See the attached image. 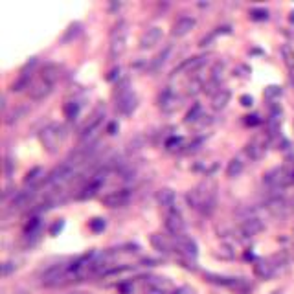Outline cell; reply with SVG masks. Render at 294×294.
Here are the masks:
<instances>
[{
    "label": "cell",
    "instance_id": "1",
    "mask_svg": "<svg viewBox=\"0 0 294 294\" xmlns=\"http://www.w3.org/2000/svg\"><path fill=\"white\" fill-rule=\"evenodd\" d=\"M190 206L195 209H202L204 214H209L215 206V184L206 180L201 182L199 186H195L193 190H190L186 195Z\"/></svg>",
    "mask_w": 294,
    "mask_h": 294
},
{
    "label": "cell",
    "instance_id": "2",
    "mask_svg": "<svg viewBox=\"0 0 294 294\" xmlns=\"http://www.w3.org/2000/svg\"><path fill=\"white\" fill-rule=\"evenodd\" d=\"M39 138H40V143H43V147H45L46 151H48L50 155H55L68 138L67 125H62V123L46 125L45 129L40 131Z\"/></svg>",
    "mask_w": 294,
    "mask_h": 294
},
{
    "label": "cell",
    "instance_id": "3",
    "mask_svg": "<svg viewBox=\"0 0 294 294\" xmlns=\"http://www.w3.org/2000/svg\"><path fill=\"white\" fill-rule=\"evenodd\" d=\"M127 23L120 20L118 24H114L109 33V57L118 59L125 54L127 50Z\"/></svg>",
    "mask_w": 294,
    "mask_h": 294
},
{
    "label": "cell",
    "instance_id": "4",
    "mask_svg": "<svg viewBox=\"0 0 294 294\" xmlns=\"http://www.w3.org/2000/svg\"><path fill=\"white\" fill-rule=\"evenodd\" d=\"M136 105H138V98H136V94L131 90L129 83L125 81L123 87L116 90V109L120 114L123 116H129L136 111Z\"/></svg>",
    "mask_w": 294,
    "mask_h": 294
},
{
    "label": "cell",
    "instance_id": "5",
    "mask_svg": "<svg viewBox=\"0 0 294 294\" xmlns=\"http://www.w3.org/2000/svg\"><path fill=\"white\" fill-rule=\"evenodd\" d=\"M292 173L294 171H289L287 167H274L263 175V184L272 192H278L289 182H292Z\"/></svg>",
    "mask_w": 294,
    "mask_h": 294
},
{
    "label": "cell",
    "instance_id": "6",
    "mask_svg": "<svg viewBox=\"0 0 294 294\" xmlns=\"http://www.w3.org/2000/svg\"><path fill=\"white\" fill-rule=\"evenodd\" d=\"M68 272H70V265H67V263L52 265V267H48L45 272H43L40 283L45 287H55V285H59L62 280H67Z\"/></svg>",
    "mask_w": 294,
    "mask_h": 294
},
{
    "label": "cell",
    "instance_id": "7",
    "mask_svg": "<svg viewBox=\"0 0 294 294\" xmlns=\"http://www.w3.org/2000/svg\"><path fill=\"white\" fill-rule=\"evenodd\" d=\"M35 67H37V57H31L30 61L20 68L18 77L13 81V85H11V90H13V92H23L24 89H30V81H31V77H33Z\"/></svg>",
    "mask_w": 294,
    "mask_h": 294
},
{
    "label": "cell",
    "instance_id": "8",
    "mask_svg": "<svg viewBox=\"0 0 294 294\" xmlns=\"http://www.w3.org/2000/svg\"><path fill=\"white\" fill-rule=\"evenodd\" d=\"M164 224H165V230H167L173 237L184 236V232H186V223H184L182 215H180V212L175 208L170 209V212H165Z\"/></svg>",
    "mask_w": 294,
    "mask_h": 294
},
{
    "label": "cell",
    "instance_id": "9",
    "mask_svg": "<svg viewBox=\"0 0 294 294\" xmlns=\"http://www.w3.org/2000/svg\"><path fill=\"white\" fill-rule=\"evenodd\" d=\"M175 252L182 254L184 258L187 259H192V258H197V254H199V246H197V243L192 237H187L186 234H184V236L175 237Z\"/></svg>",
    "mask_w": 294,
    "mask_h": 294
},
{
    "label": "cell",
    "instance_id": "10",
    "mask_svg": "<svg viewBox=\"0 0 294 294\" xmlns=\"http://www.w3.org/2000/svg\"><path fill=\"white\" fill-rule=\"evenodd\" d=\"M208 62V54H199V55H193V57L186 59L178 65L177 68L173 70V74H180V72H186V74H195L197 70H201Z\"/></svg>",
    "mask_w": 294,
    "mask_h": 294
},
{
    "label": "cell",
    "instance_id": "11",
    "mask_svg": "<svg viewBox=\"0 0 294 294\" xmlns=\"http://www.w3.org/2000/svg\"><path fill=\"white\" fill-rule=\"evenodd\" d=\"M263 228H265V224L261 219L248 217L239 224V234L243 239H248V237H254V236H258L259 232H263Z\"/></svg>",
    "mask_w": 294,
    "mask_h": 294
},
{
    "label": "cell",
    "instance_id": "12",
    "mask_svg": "<svg viewBox=\"0 0 294 294\" xmlns=\"http://www.w3.org/2000/svg\"><path fill=\"white\" fill-rule=\"evenodd\" d=\"M131 201V192L129 190H116V192H111L103 197L101 202L109 208H121L127 202Z\"/></svg>",
    "mask_w": 294,
    "mask_h": 294
},
{
    "label": "cell",
    "instance_id": "13",
    "mask_svg": "<svg viewBox=\"0 0 294 294\" xmlns=\"http://www.w3.org/2000/svg\"><path fill=\"white\" fill-rule=\"evenodd\" d=\"M197 20L195 17H190V15H182V17H178L177 20L173 23V26H171V35L173 37H184L187 35L190 31L195 28Z\"/></svg>",
    "mask_w": 294,
    "mask_h": 294
},
{
    "label": "cell",
    "instance_id": "14",
    "mask_svg": "<svg viewBox=\"0 0 294 294\" xmlns=\"http://www.w3.org/2000/svg\"><path fill=\"white\" fill-rule=\"evenodd\" d=\"M149 241H151L153 248L156 252H160V254H171V252H175V239H170L164 234H151Z\"/></svg>",
    "mask_w": 294,
    "mask_h": 294
},
{
    "label": "cell",
    "instance_id": "15",
    "mask_svg": "<svg viewBox=\"0 0 294 294\" xmlns=\"http://www.w3.org/2000/svg\"><path fill=\"white\" fill-rule=\"evenodd\" d=\"M178 101H180V98L171 90V87H165V89L158 94V105H160V109L164 112H173L175 109L178 107Z\"/></svg>",
    "mask_w": 294,
    "mask_h": 294
},
{
    "label": "cell",
    "instance_id": "16",
    "mask_svg": "<svg viewBox=\"0 0 294 294\" xmlns=\"http://www.w3.org/2000/svg\"><path fill=\"white\" fill-rule=\"evenodd\" d=\"M162 39V28L160 26H151L147 28L145 31L140 37V48L142 50H149L153 46H156Z\"/></svg>",
    "mask_w": 294,
    "mask_h": 294
},
{
    "label": "cell",
    "instance_id": "17",
    "mask_svg": "<svg viewBox=\"0 0 294 294\" xmlns=\"http://www.w3.org/2000/svg\"><path fill=\"white\" fill-rule=\"evenodd\" d=\"M52 89H54V85L39 76V79L33 81V85L30 87V98L33 99V101H40V99H45L46 96L52 92Z\"/></svg>",
    "mask_w": 294,
    "mask_h": 294
},
{
    "label": "cell",
    "instance_id": "18",
    "mask_svg": "<svg viewBox=\"0 0 294 294\" xmlns=\"http://www.w3.org/2000/svg\"><path fill=\"white\" fill-rule=\"evenodd\" d=\"M276 265L272 263V259H258L254 263V274L259 280H270L276 274Z\"/></svg>",
    "mask_w": 294,
    "mask_h": 294
},
{
    "label": "cell",
    "instance_id": "19",
    "mask_svg": "<svg viewBox=\"0 0 294 294\" xmlns=\"http://www.w3.org/2000/svg\"><path fill=\"white\" fill-rule=\"evenodd\" d=\"M245 153L252 158V160H259V158H263L265 153H267V143H265L261 138L250 140L245 147Z\"/></svg>",
    "mask_w": 294,
    "mask_h": 294
},
{
    "label": "cell",
    "instance_id": "20",
    "mask_svg": "<svg viewBox=\"0 0 294 294\" xmlns=\"http://www.w3.org/2000/svg\"><path fill=\"white\" fill-rule=\"evenodd\" d=\"M230 98H232V92L228 89H217L212 96V109L214 111H223L230 103Z\"/></svg>",
    "mask_w": 294,
    "mask_h": 294
},
{
    "label": "cell",
    "instance_id": "21",
    "mask_svg": "<svg viewBox=\"0 0 294 294\" xmlns=\"http://www.w3.org/2000/svg\"><path fill=\"white\" fill-rule=\"evenodd\" d=\"M175 192L173 190H170V187H162L160 192L156 193V201H158V204L162 206V208H165L167 212L170 209H173V206H175Z\"/></svg>",
    "mask_w": 294,
    "mask_h": 294
},
{
    "label": "cell",
    "instance_id": "22",
    "mask_svg": "<svg viewBox=\"0 0 294 294\" xmlns=\"http://www.w3.org/2000/svg\"><path fill=\"white\" fill-rule=\"evenodd\" d=\"M204 278H206V281H209V283H214V285H223V287H237V283H239L237 278L221 276V274H214V272H206Z\"/></svg>",
    "mask_w": 294,
    "mask_h": 294
},
{
    "label": "cell",
    "instance_id": "23",
    "mask_svg": "<svg viewBox=\"0 0 294 294\" xmlns=\"http://www.w3.org/2000/svg\"><path fill=\"white\" fill-rule=\"evenodd\" d=\"M40 77L46 79V81H50L52 85H55L57 79L61 77V67L55 65V62H48V65H45L43 70H40Z\"/></svg>",
    "mask_w": 294,
    "mask_h": 294
},
{
    "label": "cell",
    "instance_id": "24",
    "mask_svg": "<svg viewBox=\"0 0 294 294\" xmlns=\"http://www.w3.org/2000/svg\"><path fill=\"white\" fill-rule=\"evenodd\" d=\"M171 45H165L164 48L158 52V54L153 57V61H151V65H149V70L151 72H156L158 68H162L167 62V59H170V55H171Z\"/></svg>",
    "mask_w": 294,
    "mask_h": 294
},
{
    "label": "cell",
    "instance_id": "25",
    "mask_svg": "<svg viewBox=\"0 0 294 294\" xmlns=\"http://www.w3.org/2000/svg\"><path fill=\"white\" fill-rule=\"evenodd\" d=\"M81 31H83V24L77 23V20L70 23L67 26V30H65V33H62V37H61V45H68V43H72V40H76L77 37H79Z\"/></svg>",
    "mask_w": 294,
    "mask_h": 294
},
{
    "label": "cell",
    "instance_id": "26",
    "mask_svg": "<svg viewBox=\"0 0 294 294\" xmlns=\"http://www.w3.org/2000/svg\"><path fill=\"white\" fill-rule=\"evenodd\" d=\"M33 197H35V192H33V190H24V192L15 193L13 201H11V208H13V209L24 208V206L30 204Z\"/></svg>",
    "mask_w": 294,
    "mask_h": 294
},
{
    "label": "cell",
    "instance_id": "27",
    "mask_svg": "<svg viewBox=\"0 0 294 294\" xmlns=\"http://www.w3.org/2000/svg\"><path fill=\"white\" fill-rule=\"evenodd\" d=\"M28 112V107L26 105H18V107H15V109H11L9 112H6V118H4V121L8 125H13V123H17L20 118L24 116Z\"/></svg>",
    "mask_w": 294,
    "mask_h": 294
},
{
    "label": "cell",
    "instance_id": "28",
    "mask_svg": "<svg viewBox=\"0 0 294 294\" xmlns=\"http://www.w3.org/2000/svg\"><path fill=\"white\" fill-rule=\"evenodd\" d=\"M245 170V162L241 160V158H232V160L228 162V167H226V177L228 178H236L239 177Z\"/></svg>",
    "mask_w": 294,
    "mask_h": 294
},
{
    "label": "cell",
    "instance_id": "29",
    "mask_svg": "<svg viewBox=\"0 0 294 294\" xmlns=\"http://www.w3.org/2000/svg\"><path fill=\"white\" fill-rule=\"evenodd\" d=\"M281 57H283L287 68L290 70V76H292V79H294V46H290V45L281 46Z\"/></svg>",
    "mask_w": 294,
    "mask_h": 294
},
{
    "label": "cell",
    "instance_id": "30",
    "mask_svg": "<svg viewBox=\"0 0 294 294\" xmlns=\"http://www.w3.org/2000/svg\"><path fill=\"white\" fill-rule=\"evenodd\" d=\"M79 109H81V103L77 101H68L65 103V107H62V112H65V118L67 120H76L77 114H79Z\"/></svg>",
    "mask_w": 294,
    "mask_h": 294
},
{
    "label": "cell",
    "instance_id": "31",
    "mask_svg": "<svg viewBox=\"0 0 294 294\" xmlns=\"http://www.w3.org/2000/svg\"><path fill=\"white\" fill-rule=\"evenodd\" d=\"M201 118H204V114H202V107L199 105V103H195V105L187 111L184 121H186V123H195V121H199Z\"/></svg>",
    "mask_w": 294,
    "mask_h": 294
},
{
    "label": "cell",
    "instance_id": "32",
    "mask_svg": "<svg viewBox=\"0 0 294 294\" xmlns=\"http://www.w3.org/2000/svg\"><path fill=\"white\" fill-rule=\"evenodd\" d=\"M40 230H43V223H40V219H31L30 223H28L26 230H24V234H26L28 237H39Z\"/></svg>",
    "mask_w": 294,
    "mask_h": 294
},
{
    "label": "cell",
    "instance_id": "33",
    "mask_svg": "<svg viewBox=\"0 0 294 294\" xmlns=\"http://www.w3.org/2000/svg\"><path fill=\"white\" fill-rule=\"evenodd\" d=\"M215 258L234 259V258H236V252H234V248L230 245H223V246H219V248L215 250Z\"/></svg>",
    "mask_w": 294,
    "mask_h": 294
},
{
    "label": "cell",
    "instance_id": "34",
    "mask_svg": "<svg viewBox=\"0 0 294 294\" xmlns=\"http://www.w3.org/2000/svg\"><path fill=\"white\" fill-rule=\"evenodd\" d=\"M105 226H107V223H105V219H101V217H96V219H92L89 223V228L92 230V232H103L105 230Z\"/></svg>",
    "mask_w": 294,
    "mask_h": 294
},
{
    "label": "cell",
    "instance_id": "35",
    "mask_svg": "<svg viewBox=\"0 0 294 294\" xmlns=\"http://www.w3.org/2000/svg\"><path fill=\"white\" fill-rule=\"evenodd\" d=\"M281 96V87L278 85H270L265 89V98L267 99H274V98H280Z\"/></svg>",
    "mask_w": 294,
    "mask_h": 294
},
{
    "label": "cell",
    "instance_id": "36",
    "mask_svg": "<svg viewBox=\"0 0 294 294\" xmlns=\"http://www.w3.org/2000/svg\"><path fill=\"white\" fill-rule=\"evenodd\" d=\"M40 175H43V170H40V167H33V170H31L30 173H28L26 177H24V182H26V184L35 182V180L40 177Z\"/></svg>",
    "mask_w": 294,
    "mask_h": 294
},
{
    "label": "cell",
    "instance_id": "37",
    "mask_svg": "<svg viewBox=\"0 0 294 294\" xmlns=\"http://www.w3.org/2000/svg\"><path fill=\"white\" fill-rule=\"evenodd\" d=\"M268 17V11L267 9H252L250 11V18H254V20H265V18Z\"/></svg>",
    "mask_w": 294,
    "mask_h": 294
},
{
    "label": "cell",
    "instance_id": "38",
    "mask_svg": "<svg viewBox=\"0 0 294 294\" xmlns=\"http://www.w3.org/2000/svg\"><path fill=\"white\" fill-rule=\"evenodd\" d=\"M17 267H18V265L15 263V261H6V263L2 265V276H4V278L9 276L13 270H17Z\"/></svg>",
    "mask_w": 294,
    "mask_h": 294
},
{
    "label": "cell",
    "instance_id": "39",
    "mask_svg": "<svg viewBox=\"0 0 294 294\" xmlns=\"http://www.w3.org/2000/svg\"><path fill=\"white\" fill-rule=\"evenodd\" d=\"M62 228H65V221L59 219V221H55L54 223V226L50 228V236H57L59 232H62Z\"/></svg>",
    "mask_w": 294,
    "mask_h": 294
},
{
    "label": "cell",
    "instance_id": "40",
    "mask_svg": "<svg viewBox=\"0 0 294 294\" xmlns=\"http://www.w3.org/2000/svg\"><path fill=\"white\" fill-rule=\"evenodd\" d=\"M180 143H182V138H180V136H171V138L165 142V147H167V149H177Z\"/></svg>",
    "mask_w": 294,
    "mask_h": 294
},
{
    "label": "cell",
    "instance_id": "41",
    "mask_svg": "<svg viewBox=\"0 0 294 294\" xmlns=\"http://www.w3.org/2000/svg\"><path fill=\"white\" fill-rule=\"evenodd\" d=\"M239 101H241V105H243V107H252L254 99H252V96L245 94V96H241V98H239Z\"/></svg>",
    "mask_w": 294,
    "mask_h": 294
},
{
    "label": "cell",
    "instance_id": "42",
    "mask_svg": "<svg viewBox=\"0 0 294 294\" xmlns=\"http://www.w3.org/2000/svg\"><path fill=\"white\" fill-rule=\"evenodd\" d=\"M259 116H256V114H252V116H246V123L248 125H258L259 123Z\"/></svg>",
    "mask_w": 294,
    "mask_h": 294
},
{
    "label": "cell",
    "instance_id": "43",
    "mask_svg": "<svg viewBox=\"0 0 294 294\" xmlns=\"http://www.w3.org/2000/svg\"><path fill=\"white\" fill-rule=\"evenodd\" d=\"M6 175H8V177H9V175H11V165H13V162H11V160H9V158H6Z\"/></svg>",
    "mask_w": 294,
    "mask_h": 294
},
{
    "label": "cell",
    "instance_id": "44",
    "mask_svg": "<svg viewBox=\"0 0 294 294\" xmlns=\"http://www.w3.org/2000/svg\"><path fill=\"white\" fill-rule=\"evenodd\" d=\"M116 127H118V123H116V121H112V123L109 125V134H114V131H116Z\"/></svg>",
    "mask_w": 294,
    "mask_h": 294
},
{
    "label": "cell",
    "instance_id": "45",
    "mask_svg": "<svg viewBox=\"0 0 294 294\" xmlns=\"http://www.w3.org/2000/svg\"><path fill=\"white\" fill-rule=\"evenodd\" d=\"M270 294H283V290H272Z\"/></svg>",
    "mask_w": 294,
    "mask_h": 294
},
{
    "label": "cell",
    "instance_id": "46",
    "mask_svg": "<svg viewBox=\"0 0 294 294\" xmlns=\"http://www.w3.org/2000/svg\"><path fill=\"white\" fill-rule=\"evenodd\" d=\"M290 23H294V11H290Z\"/></svg>",
    "mask_w": 294,
    "mask_h": 294
},
{
    "label": "cell",
    "instance_id": "47",
    "mask_svg": "<svg viewBox=\"0 0 294 294\" xmlns=\"http://www.w3.org/2000/svg\"><path fill=\"white\" fill-rule=\"evenodd\" d=\"M292 258H294V254H292Z\"/></svg>",
    "mask_w": 294,
    "mask_h": 294
}]
</instances>
